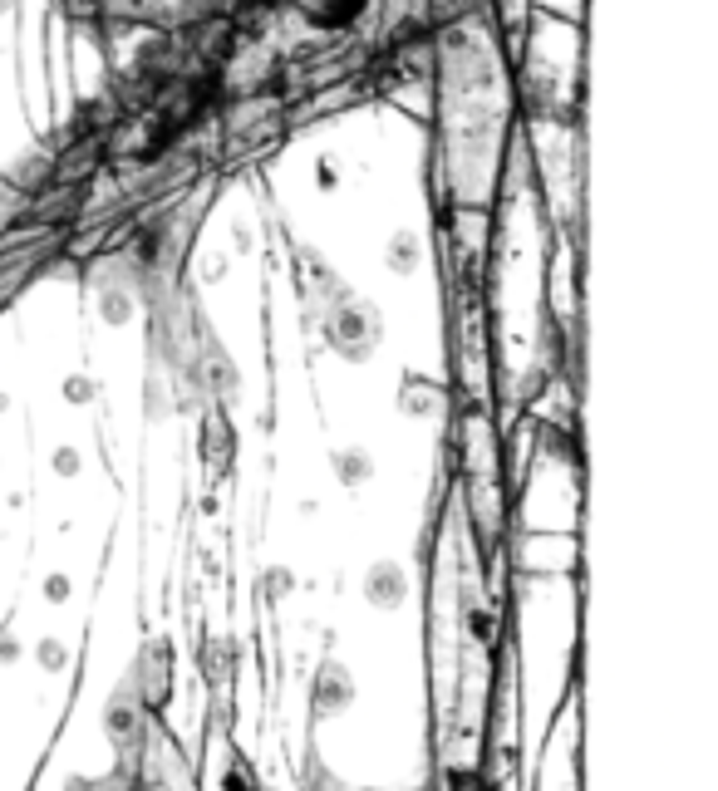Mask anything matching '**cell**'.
Masks as SVG:
<instances>
[{
  "label": "cell",
  "instance_id": "cell-1",
  "mask_svg": "<svg viewBox=\"0 0 718 791\" xmlns=\"http://www.w3.org/2000/svg\"><path fill=\"white\" fill-rule=\"evenodd\" d=\"M300 15L310 20V25H325V30H340V25H350L359 10H364V0H296Z\"/></svg>",
  "mask_w": 718,
  "mask_h": 791
},
{
  "label": "cell",
  "instance_id": "cell-2",
  "mask_svg": "<svg viewBox=\"0 0 718 791\" xmlns=\"http://www.w3.org/2000/svg\"><path fill=\"white\" fill-rule=\"evenodd\" d=\"M0 10H5V5H0Z\"/></svg>",
  "mask_w": 718,
  "mask_h": 791
}]
</instances>
